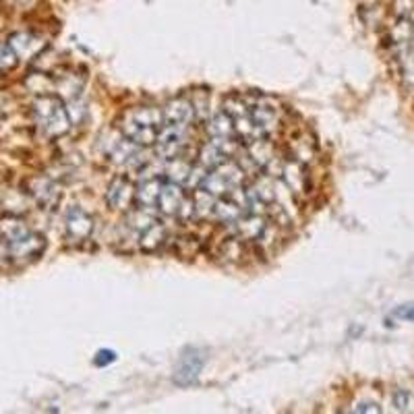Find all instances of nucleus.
<instances>
[{"mask_svg": "<svg viewBox=\"0 0 414 414\" xmlns=\"http://www.w3.org/2000/svg\"><path fill=\"white\" fill-rule=\"evenodd\" d=\"M31 118H33L36 131L42 139H58L71 131V125H73L65 102L54 93H44L33 100Z\"/></svg>", "mask_w": 414, "mask_h": 414, "instance_id": "f257e3e1", "label": "nucleus"}, {"mask_svg": "<svg viewBox=\"0 0 414 414\" xmlns=\"http://www.w3.org/2000/svg\"><path fill=\"white\" fill-rule=\"evenodd\" d=\"M244 102L249 106V116L253 120V125L257 127V131L262 133V137H269L280 129L282 123V108L278 106V102L269 95H262V93H251L244 95Z\"/></svg>", "mask_w": 414, "mask_h": 414, "instance_id": "f03ea898", "label": "nucleus"}, {"mask_svg": "<svg viewBox=\"0 0 414 414\" xmlns=\"http://www.w3.org/2000/svg\"><path fill=\"white\" fill-rule=\"evenodd\" d=\"M95 219L81 205H71L65 214V237L73 244H83L93 237Z\"/></svg>", "mask_w": 414, "mask_h": 414, "instance_id": "7ed1b4c3", "label": "nucleus"}, {"mask_svg": "<svg viewBox=\"0 0 414 414\" xmlns=\"http://www.w3.org/2000/svg\"><path fill=\"white\" fill-rule=\"evenodd\" d=\"M44 251L46 239L40 232H33V230H29L27 234H23L21 239L6 242V255H9V259L19 263V265L40 259L44 255Z\"/></svg>", "mask_w": 414, "mask_h": 414, "instance_id": "20e7f679", "label": "nucleus"}, {"mask_svg": "<svg viewBox=\"0 0 414 414\" xmlns=\"http://www.w3.org/2000/svg\"><path fill=\"white\" fill-rule=\"evenodd\" d=\"M278 180H282V185L294 195V199H305L311 193V176L305 164L299 160L284 157L282 172Z\"/></svg>", "mask_w": 414, "mask_h": 414, "instance_id": "39448f33", "label": "nucleus"}, {"mask_svg": "<svg viewBox=\"0 0 414 414\" xmlns=\"http://www.w3.org/2000/svg\"><path fill=\"white\" fill-rule=\"evenodd\" d=\"M135 201V185L127 175H116L106 189V205L114 212H129Z\"/></svg>", "mask_w": 414, "mask_h": 414, "instance_id": "423d86ee", "label": "nucleus"}, {"mask_svg": "<svg viewBox=\"0 0 414 414\" xmlns=\"http://www.w3.org/2000/svg\"><path fill=\"white\" fill-rule=\"evenodd\" d=\"M6 44L19 61H31L46 50V40L33 31H15L9 36Z\"/></svg>", "mask_w": 414, "mask_h": 414, "instance_id": "0eeeda50", "label": "nucleus"}, {"mask_svg": "<svg viewBox=\"0 0 414 414\" xmlns=\"http://www.w3.org/2000/svg\"><path fill=\"white\" fill-rule=\"evenodd\" d=\"M25 189H27L25 193L31 197L40 207H52V205H56L58 199H61L58 185H56L50 176L44 175L31 176V178L27 180V187H25Z\"/></svg>", "mask_w": 414, "mask_h": 414, "instance_id": "6e6552de", "label": "nucleus"}, {"mask_svg": "<svg viewBox=\"0 0 414 414\" xmlns=\"http://www.w3.org/2000/svg\"><path fill=\"white\" fill-rule=\"evenodd\" d=\"M118 131H120V135L125 139H129V141H133L139 148H152V145L157 143V133H160V129L139 125V123L133 120L131 116L123 114V118L118 120Z\"/></svg>", "mask_w": 414, "mask_h": 414, "instance_id": "1a4fd4ad", "label": "nucleus"}, {"mask_svg": "<svg viewBox=\"0 0 414 414\" xmlns=\"http://www.w3.org/2000/svg\"><path fill=\"white\" fill-rule=\"evenodd\" d=\"M185 199H187V195H185L182 187L178 182L168 180V182L162 185V191H160V197H157L155 209L162 216H166V218H176L178 212H180V207H182V203H185Z\"/></svg>", "mask_w": 414, "mask_h": 414, "instance_id": "9d476101", "label": "nucleus"}, {"mask_svg": "<svg viewBox=\"0 0 414 414\" xmlns=\"http://www.w3.org/2000/svg\"><path fill=\"white\" fill-rule=\"evenodd\" d=\"M267 219L269 218H265V214L244 212L237 222L230 224V232L247 242H255L263 232V228L267 226Z\"/></svg>", "mask_w": 414, "mask_h": 414, "instance_id": "9b49d317", "label": "nucleus"}, {"mask_svg": "<svg viewBox=\"0 0 414 414\" xmlns=\"http://www.w3.org/2000/svg\"><path fill=\"white\" fill-rule=\"evenodd\" d=\"M393 61H395V68L400 79L406 86H414V40H406V42H393L392 44Z\"/></svg>", "mask_w": 414, "mask_h": 414, "instance_id": "f8f14e48", "label": "nucleus"}, {"mask_svg": "<svg viewBox=\"0 0 414 414\" xmlns=\"http://www.w3.org/2000/svg\"><path fill=\"white\" fill-rule=\"evenodd\" d=\"M164 123L166 125H191L195 120V112H193V104L191 98H175L164 106Z\"/></svg>", "mask_w": 414, "mask_h": 414, "instance_id": "ddd939ff", "label": "nucleus"}, {"mask_svg": "<svg viewBox=\"0 0 414 414\" xmlns=\"http://www.w3.org/2000/svg\"><path fill=\"white\" fill-rule=\"evenodd\" d=\"M166 240H168V230H166V224L160 219H155L143 232L137 234V244L143 253H155Z\"/></svg>", "mask_w": 414, "mask_h": 414, "instance_id": "4468645a", "label": "nucleus"}, {"mask_svg": "<svg viewBox=\"0 0 414 414\" xmlns=\"http://www.w3.org/2000/svg\"><path fill=\"white\" fill-rule=\"evenodd\" d=\"M110 160L118 166H139L143 164L145 160L141 157V152H139V145H135L133 141L120 137V141H116L112 145V150L108 152Z\"/></svg>", "mask_w": 414, "mask_h": 414, "instance_id": "2eb2a0df", "label": "nucleus"}, {"mask_svg": "<svg viewBox=\"0 0 414 414\" xmlns=\"http://www.w3.org/2000/svg\"><path fill=\"white\" fill-rule=\"evenodd\" d=\"M201 367H203V356H199L195 350H191L189 354L180 356V361H178V365H176L175 369V379L180 385L193 383Z\"/></svg>", "mask_w": 414, "mask_h": 414, "instance_id": "dca6fc26", "label": "nucleus"}, {"mask_svg": "<svg viewBox=\"0 0 414 414\" xmlns=\"http://www.w3.org/2000/svg\"><path fill=\"white\" fill-rule=\"evenodd\" d=\"M162 185H164V180L160 176H155V178H143L141 185L135 189V203L139 207H145V209H155V203H157V197H160V191H162Z\"/></svg>", "mask_w": 414, "mask_h": 414, "instance_id": "f3484780", "label": "nucleus"}, {"mask_svg": "<svg viewBox=\"0 0 414 414\" xmlns=\"http://www.w3.org/2000/svg\"><path fill=\"white\" fill-rule=\"evenodd\" d=\"M247 155L257 164V168H265L274 157H278L276 153V145L271 141H267V137H259L247 143Z\"/></svg>", "mask_w": 414, "mask_h": 414, "instance_id": "a211bd4d", "label": "nucleus"}, {"mask_svg": "<svg viewBox=\"0 0 414 414\" xmlns=\"http://www.w3.org/2000/svg\"><path fill=\"white\" fill-rule=\"evenodd\" d=\"M125 114L131 116L135 123L145 125V127H155V129L164 127V110L160 106H137V108H131Z\"/></svg>", "mask_w": 414, "mask_h": 414, "instance_id": "6ab92c4d", "label": "nucleus"}, {"mask_svg": "<svg viewBox=\"0 0 414 414\" xmlns=\"http://www.w3.org/2000/svg\"><path fill=\"white\" fill-rule=\"evenodd\" d=\"M244 212H247V209H244V207H240L234 199H230L228 195H224L216 199V205H214V216H212V218H216L218 222L232 224V222H237V219H239Z\"/></svg>", "mask_w": 414, "mask_h": 414, "instance_id": "aec40b11", "label": "nucleus"}, {"mask_svg": "<svg viewBox=\"0 0 414 414\" xmlns=\"http://www.w3.org/2000/svg\"><path fill=\"white\" fill-rule=\"evenodd\" d=\"M29 230H31V228H29L19 216L6 214V216L0 218V239L4 240V242L21 239L23 234H27Z\"/></svg>", "mask_w": 414, "mask_h": 414, "instance_id": "412c9836", "label": "nucleus"}, {"mask_svg": "<svg viewBox=\"0 0 414 414\" xmlns=\"http://www.w3.org/2000/svg\"><path fill=\"white\" fill-rule=\"evenodd\" d=\"M207 133H209L212 139H230V137H237L234 123H232V118L224 110H219L218 114H214L212 120H207Z\"/></svg>", "mask_w": 414, "mask_h": 414, "instance_id": "4be33fe9", "label": "nucleus"}, {"mask_svg": "<svg viewBox=\"0 0 414 414\" xmlns=\"http://www.w3.org/2000/svg\"><path fill=\"white\" fill-rule=\"evenodd\" d=\"M164 172L168 176V180L172 182H178V185H187L189 176L193 172V164L189 160H185L182 155H176V157H170L166 160V168Z\"/></svg>", "mask_w": 414, "mask_h": 414, "instance_id": "5701e85b", "label": "nucleus"}, {"mask_svg": "<svg viewBox=\"0 0 414 414\" xmlns=\"http://www.w3.org/2000/svg\"><path fill=\"white\" fill-rule=\"evenodd\" d=\"M155 216H153V209H145V207H137V209H129L127 218H125V226L131 230L133 234L137 237L139 232H143L150 224L155 222Z\"/></svg>", "mask_w": 414, "mask_h": 414, "instance_id": "b1692460", "label": "nucleus"}, {"mask_svg": "<svg viewBox=\"0 0 414 414\" xmlns=\"http://www.w3.org/2000/svg\"><path fill=\"white\" fill-rule=\"evenodd\" d=\"M216 199H218V197L209 195V193L203 191V189H195V191L191 193V201H193V209H195L197 218L207 219L209 216H214Z\"/></svg>", "mask_w": 414, "mask_h": 414, "instance_id": "393cba45", "label": "nucleus"}, {"mask_svg": "<svg viewBox=\"0 0 414 414\" xmlns=\"http://www.w3.org/2000/svg\"><path fill=\"white\" fill-rule=\"evenodd\" d=\"M315 153H317V145L306 135L290 141V155H292V160H299V162L306 164V162H311L315 157Z\"/></svg>", "mask_w": 414, "mask_h": 414, "instance_id": "a878e982", "label": "nucleus"}, {"mask_svg": "<svg viewBox=\"0 0 414 414\" xmlns=\"http://www.w3.org/2000/svg\"><path fill=\"white\" fill-rule=\"evenodd\" d=\"M25 86H27L29 91H33L36 95H44V93H52L54 91L56 81L50 75H46V73H33V75H29Z\"/></svg>", "mask_w": 414, "mask_h": 414, "instance_id": "bb28decb", "label": "nucleus"}, {"mask_svg": "<svg viewBox=\"0 0 414 414\" xmlns=\"http://www.w3.org/2000/svg\"><path fill=\"white\" fill-rule=\"evenodd\" d=\"M224 160H228V157L219 152L212 141L205 143V145L201 148V152H199V164H201L203 168H209V170H212V168H218Z\"/></svg>", "mask_w": 414, "mask_h": 414, "instance_id": "cd10ccee", "label": "nucleus"}, {"mask_svg": "<svg viewBox=\"0 0 414 414\" xmlns=\"http://www.w3.org/2000/svg\"><path fill=\"white\" fill-rule=\"evenodd\" d=\"M191 104H193L197 120H207L209 118V98H207V93L197 91L195 95L191 98Z\"/></svg>", "mask_w": 414, "mask_h": 414, "instance_id": "c85d7f7f", "label": "nucleus"}, {"mask_svg": "<svg viewBox=\"0 0 414 414\" xmlns=\"http://www.w3.org/2000/svg\"><path fill=\"white\" fill-rule=\"evenodd\" d=\"M17 63H19V58L9 48V44H0V73H6V71L15 68Z\"/></svg>", "mask_w": 414, "mask_h": 414, "instance_id": "c756f323", "label": "nucleus"}, {"mask_svg": "<svg viewBox=\"0 0 414 414\" xmlns=\"http://www.w3.org/2000/svg\"><path fill=\"white\" fill-rule=\"evenodd\" d=\"M410 404H413V395L408 390H395L393 392V406L398 410H408Z\"/></svg>", "mask_w": 414, "mask_h": 414, "instance_id": "7c9ffc66", "label": "nucleus"}, {"mask_svg": "<svg viewBox=\"0 0 414 414\" xmlns=\"http://www.w3.org/2000/svg\"><path fill=\"white\" fill-rule=\"evenodd\" d=\"M354 410H356V413H381L379 404H375V402H367V400H363V402H356Z\"/></svg>", "mask_w": 414, "mask_h": 414, "instance_id": "2f4dec72", "label": "nucleus"}, {"mask_svg": "<svg viewBox=\"0 0 414 414\" xmlns=\"http://www.w3.org/2000/svg\"><path fill=\"white\" fill-rule=\"evenodd\" d=\"M414 6V0H395V11L404 17Z\"/></svg>", "mask_w": 414, "mask_h": 414, "instance_id": "473e14b6", "label": "nucleus"}, {"mask_svg": "<svg viewBox=\"0 0 414 414\" xmlns=\"http://www.w3.org/2000/svg\"><path fill=\"white\" fill-rule=\"evenodd\" d=\"M114 361V352H108V350H102L98 356H95V365H106V363H112Z\"/></svg>", "mask_w": 414, "mask_h": 414, "instance_id": "72a5a7b5", "label": "nucleus"}, {"mask_svg": "<svg viewBox=\"0 0 414 414\" xmlns=\"http://www.w3.org/2000/svg\"><path fill=\"white\" fill-rule=\"evenodd\" d=\"M395 317H400V319H414V306H402V309H398L395 313H393Z\"/></svg>", "mask_w": 414, "mask_h": 414, "instance_id": "f704fd0d", "label": "nucleus"}, {"mask_svg": "<svg viewBox=\"0 0 414 414\" xmlns=\"http://www.w3.org/2000/svg\"><path fill=\"white\" fill-rule=\"evenodd\" d=\"M2 259H9V255H6V242L0 239V262Z\"/></svg>", "mask_w": 414, "mask_h": 414, "instance_id": "c9c22d12", "label": "nucleus"}]
</instances>
